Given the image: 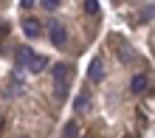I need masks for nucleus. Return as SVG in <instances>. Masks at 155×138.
<instances>
[{"label":"nucleus","instance_id":"obj_13","mask_svg":"<svg viewBox=\"0 0 155 138\" xmlns=\"http://www.w3.org/2000/svg\"><path fill=\"white\" fill-rule=\"evenodd\" d=\"M40 3H42L45 12H57V8H59V0H40Z\"/></svg>","mask_w":155,"mask_h":138},{"label":"nucleus","instance_id":"obj_3","mask_svg":"<svg viewBox=\"0 0 155 138\" xmlns=\"http://www.w3.org/2000/svg\"><path fill=\"white\" fill-rule=\"evenodd\" d=\"M23 34L28 37V40L40 37V34H42V23H40V20H34V17H25V20H23Z\"/></svg>","mask_w":155,"mask_h":138},{"label":"nucleus","instance_id":"obj_14","mask_svg":"<svg viewBox=\"0 0 155 138\" xmlns=\"http://www.w3.org/2000/svg\"><path fill=\"white\" fill-rule=\"evenodd\" d=\"M152 17H155V3H152V6H147V12L141 14V20L147 23V20H152Z\"/></svg>","mask_w":155,"mask_h":138},{"label":"nucleus","instance_id":"obj_1","mask_svg":"<svg viewBox=\"0 0 155 138\" xmlns=\"http://www.w3.org/2000/svg\"><path fill=\"white\" fill-rule=\"evenodd\" d=\"M48 40L54 42V48H65V25L59 20H48Z\"/></svg>","mask_w":155,"mask_h":138},{"label":"nucleus","instance_id":"obj_5","mask_svg":"<svg viewBox=\"0 0 155 138\" xmlns=\"http://www.w3.org/2000/svg\"><path fill=\"white\" fill-rule=\"evenodd\" d=\"M113 48L118 51V59H121V62H133L135 51H133V48H130V45H127L124 40H118V37H116V40H113Z\"/></svg>","mask_w":155,"mask_h":138},{"label":"nucleus","instance_id":"obj_2","mask_svg":"<svg viewBox=\"0 0 155 138\" xmlns=\"http://www.w3.org/2000/svg\"><path fill=\"white\" fill-rule=\"evenodd\" d=\"M87 79L90 82H104V59L102 57H93L87 65Z\"/></svg>","mask_w":155,"mask_h":138},{"label":"nucleus","instance_id":"obj_7","mask_svg":"<svg viewBox=\"0 0 155 138\" xmlns=\"http://www.w3.org/2000/svg\"><path fill=\"white\" fill-rule=\"evenodd\" d=\"M45 68H48V57H42V54H34L31 62H28V71H31V73H40V71H45Z\"/></svg>","mask_w":155,"mask_h":138},{"label":"nucleus","instance_id":"obj_10","mask_svg":"<svg viewBox=\"0 0 155 138\" xmlns=\"http://www.w3.org/2000/svg\"><path fill=\"white\" fill-rule=\"evenodd\" d=\"M74 107H76V113H85V110H87V96H85V93H79Z\"/></svg>","mask_w":155,"mask_h":138},{"label":"nucleus","instance_id":"obj_4","mask_svg":"<svg viewBox=\"0 0 155 138\" xmlns=\"http://www.w3.org/2000/svg\"><path fill=\"white\" fill-rule=\"evenodd\" d=\"M130 90L133 93H147L150 90V76L147 73H135V76L130 79Z\"/></svg>","mask_w":155,"mask_h":138},{"label":"nucleus","instance_id":"obj_15","mask_svg":"<svg viewBox=\"0 0 155 138\" xmlns=\"http://www.w3.org/2000/svg\"><path fill=\"white\" fill-rule=\"evenodd\" d=\"M34 6V0H23V8H31Z\"/></svg>","mask_w":155,"mask_h":138},{"label":"nucleus","instance_id":"obj_11","mask_svg":"<svg viewBox=\"0 0 155 138\" xmlns=\"http://www.w3.org/2000/svg\"><path fill=\"white\" fill-rule=\"evenodd\" d=\"M51 73H54V76H68V65H65V62H59V65L51 68Z\"/></svg>","mask_w":155,"mask_h":138},{"label":"nucleus","instance_id":"obj_8","mask_svg":"<svg viewBox=\"0 0 155 138\" xmlns=\"http://www.w3.org/2000/svg\"><path fill=\"white\" fill-rule=\"evenodd\" d=\"M31 57H34V51L28 48V45H25V48H20V51H17V68H28Z\"/></svg>","mask_w":155,"mask_h":138},{"label":"nucleus","instance_id":"obj_12","mask_svg":"<svg viewBox=\"0 0 155 138\" xmlns=\"http://www.w3.org/2000/svg\"><path fill=\"white\" fill-rule=\"evenodd\" d=\"M85 12L87 14H99V0H85Z\"/></svg>","mask_w":155,"mask_h":138},{"label":"nucleus","instance_id":"obj_6","mask_svg":"<svg viewBox=\"0 0 155 138\" xmlns=\"http://www.w3.org/2000/svg\"><path fill=\"white\" fill-rule=\"evenodd\" d=\"M54 96H57V102L68 99V79L65 76H54Z\"/></svg>","mask_w":155,"mask_h":138},{"label":"nucleus","instance_id":"obj_9","mask_svg":"<svg viewBox=\"0 0 155 138\" xmlns=\"http://www.w3.org/2000/svg\"><path fill=\"white\" fill-rule=\"evenodd\" d=\"M76 135H79L76 121H68V124H65V130H62V138H76Z\"/></svg>","mask_w":155,"mask_h":138}]
</instances>
